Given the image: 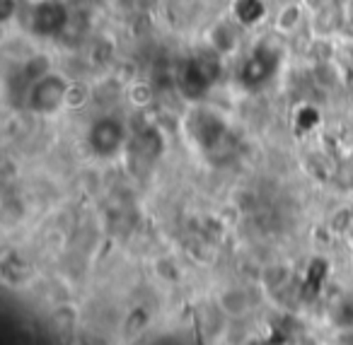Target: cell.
<instances>
[{"label": "cell", "instance_id": "cell-6", "mask_svg": "<svg viewBox=\"0 0 353 345\" xmlns=\"http://www.w3.org/2000/svg\"><path fill=\"white\" fill-rule=\"evenodd\" d=\"M32 30L39 36H56L68 25V10L59 0H39L32 10Z\"/></svg>", "mask_w": 353, "mask_h": 345}, {"label": "cell", "instance_id": "cell-2", "mask_svg": "<svg viewBox=\"0 0 353 345\" xmlns=\"http://www.w3.org/2000/svg\"><path fill=\"white\" fill-rule=\"evenodd\" d=\"M281 65V54L276 49H271L269 44H261L256 49L250 51L245 61L240 65V85L245 90H261L264 85H269L274 80V75L279 73Z\"/></svg>", "mask_w": 353, "mask_h": 345}, {"label": "cell", "instance_id": "cell-8", "mask_svg": "<svg viewBox=\"0 0 353 345\" xmlns=\"http://www.w3.org/2000/svg\"><path fill=\"white\" fill-rule=\"evenodd\" d=\"M34 3H39V0H34Z\"/></svg>", "mask_w": 353, "mask_h": 345}, {"label": "cell", "instance_id": "cell-1", "mask_svg": "<svg viewBox=\"0 0 353 345\" xmlns=\"http://www.w3.org/2000/svg\"><path fill=\"white\" fill-rule=\"evenodd\" d=\"M70 90L73 87L65 83L63 75L49 70V73L32 80L30 90H27V107L34 114H56L68 104Z\"/></svg>", "mask_w": 353, "mask_h": 345}, {"label": "cell", "instance_id": "cell-7", "mask_svg": "<svg viewBox=\"0 0 353 345\" xmlns=\"http://www.w3.org/2000/svg\"><path fill=\"white\" fill-rule=\"evenodd\" d=\"M230 12L242 27H254L266 17L264 0H232Z\"/></svg>", "mask_w": 353, "mask_h": 345}, {"label": "cell", "instance_id": "cell-3", "mask_svg": "<svg viewBox=\"0 0 353 345\" xmlns=\"http://www.w3.org/2000/svg\"><path fill=\"white\" fill-rule=\"evenodd\" d=\"M187 133L201 150L211 152L230 136V126L211 109H192L187 116Z\"/></svg>", "mask_w": 353, "mask_h": 345}, {"label": "cell", "instance_id": "cell-5", "mask_svg": "<svg viewBox=\"0 0 353 345\" xmlns=\"http://www.w3.org/2000/svg\"><path fill=\"white\" fill-rule=\"evenodd\" d=\"M176 80H179V90H182L189 99H201V97H206L211 85L216 83V70H213L211 61L189 59L182 63Z\"/></svg>", "mask_w": 353, "mask_h": 345}, {"label": "cell", "instance_id": "cell-4", "mask_svg": "<svg viewBox=\"0 0 353 345\" xmlns=\"http://www.w3.org/2000/svg\"><path fill=\"white\" fill-rule=\"evenodd\" d=\"M88 143L90 150L97 157H104V160L114 157L121 152L123 143H126V126L114 116H102L90 126Z\"/></svg>", "mask_w": 353, "mask_h": 345}]
</instances>
